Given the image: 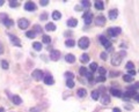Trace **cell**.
<instances>
[{"label":"cell","instance_id":"6da1fadb","mask_svg":"<svg viewBox=\"0 0 139 112\" xmlns=\"http://www.w3.org/2000/svg\"><path fill=\"white\" fill-rule=\"evenodd\" d=\"M89 44H91V40H89V38L88 37H81L80 39H79V42H78V45H79V47L80 49H82V50H86V49H88V46H89Z\"/></svg>","mask_w":139,"mask_h":112},{"label":"cell","instance_id":"7a4b0ae2","mask_svg":"<svg viewBox=\"0 0 139 112\" xmlns=\"http://www.w3.org/2000/svg\"><path fill=\"white\" fill-rule=\"evenodd\" d=\"M122 62V55L119 53H115L111 58V65L112 66H119Z\"/></svg>","mask_w":139,"mask_h":112},{"label":"cell","instance_id":"3957f363","mask_svg":"<svg viewBox=\"0 0 139 112\" xmlns=\"http://www.w3.org/2000/svg\"><path fill=\"white\" fill-rule=\"evenodd\" d=\"M107 33H108V35L111 36V37H116L117 35H119V34L122 33V29L119 27H117V28H109Z\"/></svg>","mask_w":139,"mask_h":112},{"label":"cell","instance_id":"277c9868","mask_svg":"<svg viewBox=\"0 0 139 112\" xmlns=\"http://www.w3.org/2000/svg\"><path fill=\"white\" fill-rule=\"evenodd\" d=\"M99 40H100V43H101L102 45H103L106 49H110V47H112L111 46V43H110V40L109 39H107V37H104L103 35H101V36H99Z\"/></svg>","mask_w":139,"mask_h":112},{"label":"cell","instance_id":"5b68a950","mask_svg":"<svg viewBox=\"0 0 139 112\" xmlns=\"http://www.w3.org/2000/svg\"><path fill=\"white\" fill-rule=\"evenodd\" d=\"M31 76H33L36 81H41V80L44 77V73L42 72L41 69H35L33 72V74H31Z\"/></svg>","mask_w":139,"mask_h":112},{"label":"cell","instance_id":"8992f818","mask_svg":"<svg viewBox=\"0 0 139 112\" xmlns=\"http://www.w3.org/2000/svg\"><path fill=\"white\" fill-rule=\"evenodd\" d=\"M60 58V51L58 50H51L50 51V59L52 61H57Z\"/></svg>","mask_w":139,"mask_h":112},{"label":"cell","instance_id":"52a82bcc","mask_svg":"<svg viewBox=\"0 0 139 112\" xmlns=\"http://www.w3.org/2000/svg\"><path fill=\"white\" fill-rule=\"evenodd\" d=\"M18 25L20 29H27V28L29 27V21H28L27 19H20V20L18 21Z\"/></svg>","mask_w":139,"mask_h":112},{"label":"cell","instance_id":"ba28073f","mask_svg":"<svg viewBox=\"0 0 139 112\" xmlns=\"http://www.w3.org/2000/svg\"><path fill=\"white\" fill-rule=\"evenodd\" d=\"M95 23H96L97 27H103V25L106 24V18H104L103 15H99V16H96Z\"/></svg>","mask_w":139,"mask_h":112},{"label":"cell","instance_id":"9c48e42d","mask_svg":"<svg viewBox=\"0 0 139 112\" xmlns=\"http://www.w3.org/2000/svg\"><path fill=\"white\" fill-rule=\"evenodd\" d=\"M82 19H83V22L86 23V24H89V23H92V21H93V14H92L91 12H87L83 14Z\"/></svg>","mask_w":139,"mask_h":112},{"label":"cell","instance_id":"30bf717a","mask_svg":"<svg viewBox=\"0 0 139 112\" xmlns=\"http://www.w3.org/2000/svg\"><path fill=\"white\" fill-rule=\"evenodd\" d=\"M24 9L27 10V12H33V10H36V5L34 3H31V1H27V3L24 4Z\"/></svg>","mask_w":139,"mask_h":112},{"label":"cell","instance_id":"8fae6325","mask_svg":"<svg viewBox=\"0 0 139 112\" xmlns=\"http://www.w3.org/2000/svg\"><path fill=\"white\" fill-rule=\"evenodd\" d=\"M9 38H10V42H12V44H14L15 46H19L20 47L21 46V43H20V39H19L16 36H14V35H12V34H9Z\"/></svg>","mask_w":139,"mask_h":112},{"label":"cell","instance_id":"7c38bea8","mask_svg":"<svg viewBox=\"0 0 139 112\" xmlns=\"http://www.w3.org/2000/svg\"><path fill=\"white\" fill-rule=\"evenodd\" d=\"M124 95H125V98H136L138 96L136 90H128V91H125Z\"/></svg>","mask_w":139,"mask_h":112},{"label":"cell","instance_id":"4fadbf2b","mask_svg":"<svg viewBox=\"0 0 139 112\" xmlns=\"http://www.w3.org/2000/svg\"><path fill=\"white\" fill-rule=\"evenodd\" d=\"M43 80H44V83L45 85H48V86H51V85H53L55 83V80H53V77L51 76V75H45V76L43 77Z\"/></svg>","mask_w":139,"mask_h":112},{"label":"cell","instance_id":"5bb4252c","mask_svg":"<svg viewBox=\"0 0 139 112\" xmlns=\"http://www.w3.org/2000/svg\"><path fill=\"white\" fill-rule=\"evenodd\" d=\"M66 24H67L70 28H74V27H77V25H78V20H77V19H74V18L68 19Z\"/></svg>","mask_w":139,"mask_h":112},{"label":"cell","instance_id":"9a60e30c","mask_svg":"<svg viewBox=\"0 0 139 112\" xmlns=\"http://www.w3.org/2000/svg\"><path fill=\"white\" fill-rule=\"evenodd\" d=\"M65 60H66V62H68V64H74V62H75V57H74V54L68 53V54L65 55Z\"/></svg>","mask_w":139,"mask_h":112},{"label":"cell","instance_id":"2e32d148","mask_svg":"<svg viewBox=\"0 0 139 112\" xmlns=\"http://www.w3.org/2000/svg\"><path fill=\"white\" fill-rule=\"evenodd\" d=\"M117 16H118V10L117 9H111L109 12V19L110 20H116Z\"/></svg>","mask_w":139,"mask_h":112},{"label":"cell","instance_id":"e0dca14e","mask_svg":"<svg viewBox=\"0 0 139 112\" xmlns=\"http://www.w3.org/2000/svg\"><path fill=\"white\" fill-rule=\"evenodd\" d=\"M110 94L111 95H114L115 97H122V92H121V90H118V89H115V88H110Z\"/></svg>","mask_w":139,"mask_h":112},{"label":"cell","instance_id":"ac0fdd59","mask_svg":"<svg viewBox=\"0 0 139 112\" xmlns=\"http://www.w3.org/2000/svg\"><path fill=\"white\" fill-rule=\"evenodd\" d=\"M12 101L15 105H20L21 103H22V100H21V97L19 96V95H14V96H12Z\"/></svg>","mask_w":139,"mask_h":112},{"label":"cell","instance_id":"d6986e66","mask_svg":"<svg viewBox=\"0 0 139 112\" xmlns=\"http://www.w3.org/2000/svg\"><path fill=\"white\" fill-rule=\"evenodd\" d=\"M94 6H95L96 9H99V10H103L104 9V3L103 1H95V4H94Z\"/></svg>","mask_w":139,"mask_h":112},{"label":"cell","instance_id":"ffe728a7","mask_svg":"<svg viewBox=\"0 0 139 112\" xmlns=\"http://www.w3.org/2000/svg\"><path fill=\"white\" fill-rule=\"evenodd\" d=\"M77 95H78V97L83 98V97H85V96L87 95L86 89H83V88H80V89H78V91H77Z\"/></svg>","mask_w":139,"mask_h":112},{"label":"cell","instance_id":"44dd1931","mask_svg":"<svg viewBox=\"0 0 139 112\" xmlns=\"http://www.w3.org/2000/svg\"><path fill=\"white\" fill-rule=\"evenodd\" d=\"M52 19H53L55 21L60 20V19H61V13L58 12V10H55V12L52 13Z\"/></svg>","mask_w":139,"mask_h":112},{"label":"cell","instance_id":"7402d4cb","mask_svg":"<svg viewBox=\"0 0 139 112\" xmlns=\"http://www.w3.org/2000/svg\"><path fill=\"white\" fill-rule=\"evenodd\" d=\"M45 30H46V31H55V30H56V25H55V23H51V22L46 23V25H45Z\"/></svg>","mask_w":139,"mask_h":112},{"label":"cell","instance_id":"603a6c76","mask_svg":"<svg viewBox=\"0 0 139 112\" xmlns=\"http://www.w3.org/2000/svg\"><path fill=\"white\" fill-rule=\"evenodd\" d=\"M101 103L103 105H107V104L110 103V97H109V95H107V94L103 95V97H102V100H101Z\"/></svg>","mask_w":139,"mask_h":112},{"label":"cell","instance_id":"cb8c5ba5","mask_svg":"<svg viewBox=\"0 0 139 112\" xmlns=\"http://www.w3.org/2000/svg\"><path fill=\"white\" fill-rule=\"evenodd\" d=\"M92 98H93L94 101H97L100 98V91L99 90H93L92 91Z\"/></svg>","mask_w":139,"mask_h":112},{"label":"cell","instance_id":"d4e9b609","mask_svg":"<svg viewBox=\"0 0 139 112\" xmlns=\"http://www.w3.org/2000/svg\"><path fill=\"white\" fill-rule=\"evenodd\" d=\"M89 59H91V58H89V55L87 54V53H83V54L81 55V58H80V61L83 62V64H86V62L89 61Z\"/></svg>","mask_w":139,"mask_h":112},{"label":"cell","instance_id":"484cf974","mask_svg":"<svg viewBox=\"0 0 139 112\" xmlns=\"http://www.w3.org/2000/svg\"><path fill=\"white\" fill-rule=\"evenodd\" d=\"M3 23L6 25V27H8V28H9V27H12V25L14 24V21H13V20H10V19H8V18H7L5 21H3Z\"/></svg>","mask_w":139,"mask_h":112},{"label":"cell","instance_id":"4316f807","mask_svg":"<svg viewBox=\"0 0 139 112\" xmlns=\"http://www.w3.org/2000/svg\"><path fill=\"white\" fill-rule=\"evenodd\" d=\"M33 49H34V50H36V51H41V50H42V44L38 43V42L33 43Z\"/></svg>","mask_w":139,"mask_h":112},{"label":"cell","instance_id":"83f0119b","mask_svg":"<svg viewBox=\"0 0 139 112\" xmlns=\"http://www.w3.org/2000/svg\"><path fill=\"white\" fill-rule=\"evenodd\" d=\"M42 42H43L44 44H50L51 43V37H49L48 35H44L43 37H42Z\"/></svg>","mask_w":139,"mask_h":112},{"label":"cell","instance_id":"f1b7e54d","mask_svg":"<svg viewBox=\"0 0 139 112\" xmlns=\"http://www.w3.org/2000/svg\"><path fill=\"white\" fill-rule=\"evenodd\" d=\"M33 31L35 34H38V33H42V27L41 25H38V24H35L33 27Z\"/></svg>","mask_w":139,"mask_h":112},{"label":"cell","instance_id":"f546056e","mask_svg":"<svg viewBox=\"0 0 139 112\" xmlns=\"http://www.w3.org/2000/svg\"><path fill=\"white\" fill-rule=\"evenodd\" d=\"M74 44H75V43H74V40L73 39H66L65 40V45L67 47H72V46H74Z\"/></svg>","mask_w":139,"mask_h":112},{"label":"cell","instance_id":"4dcf8cb0","mask_svg":"<svg viewBox=\"0 0 139 112\" xmlns=\"http://www.w3.org/2000/svg\"><path fill=\"white\" fill-rule=\"evenodd\" d=\"M123 80L125 81V82H132V81H133V77L130 76L129 74H125V75L123 76Z\"/></svg>","mask_w":139,"mask_h":112},{"label":"cell","instance_id":"1f68e13d","mask_svg":"<svg viewBox=\"0 0 139 112\" xmlns=\"http://www.w3.org/2000/svg\"><path fill=\"white\" fill-rule=\"evenodd\" d=\"M80 4H81V6L85 7V8H89V7H91V3L87 1V0H82V1H80Z\"/></svg>","mask_w":139,"mask_h":112},{"label":"cell","instance_id":"d6a6232c","mask_svg":"<svg viewBox=\"0 0 139 112\" xmlns=\"http://www.w3.org/2000/svg\"><path fill=\"white\" fill-rule=\"evenodd\" d=\"M26 36H27L28 38H31V39H33V38H35L36 34L34 33L33 30H30V31H27V33H26Z\"/></svg>","mask_w":139,"mask_h":112},{"label":"cell","instance_id":"836d02e7","mask_svg":"<svg viewBox=\"0 0 139 112\" xmlns=\"http://www.w3.org/2000/svg\"><path fill=\"white\" fill-rule=\"evenodd\" d=\"M19 5H20V3H19L18 0H10V1H9V6L12 8L13 7H18Z\"/></svg>","mask_w":139,"mask_h":112},{"label":"cell","instance_id":"e575fe53","mask_svg":"<svg viewBox=\"0 0 139 112\" xmlns=\"http://www.w3.org/2000/svg\"><path fill=\"white\" fill-rule=\"evenodd\" d=\"M79 73H80V75H82V76H86V74L88 73V71H87L86 67H81L80 69H79Z\"/></svg>","mask_w":139,"mask_h":112},{"label":"cell","instance_id":"d590c367","mask_svg":"<svg viewBox=\"0 0 139 112\" xmlns=\"http://www.w3.org/2000/svg\"><path fill=\"white\" fill-rule=\"evenodd\" d=\"M1 67H3L4 69H8V68H9L8 61H6V60H1Z\"/></svg>","mask_w":139,"mask_h":112},{"label":"cell","instance_id":"8d00e7d4","mask_svg":"<svg viewBox=\"0 0 139 112\" xmlns=\"http://www.w3.org/2000/svg\"><path fill=\"white\" fill-rule=\"evenodd\" d=\"M65 77L67 80H73V77H74V74L72 72H66L65 73Z\"/></svg>","mask_w":139,"mask_h":112},{"label":"cell","instance_id":"74e56055","mask_svg":"<svg viewBox=\"0 0 139 112\" xmlns=\"http://www.w3.org/2000/svg\"><path fill=\"white\" fill-rule=\"evenodd\" d=\"M89 67H91L92 72H95V71H97V67H99V66H97V64H96V62H92Z\"/></svg>","mask_w":139,"mask_h":112},{"label":"cell","instance_id":"f35d334b","mask_svg":"<svg viewBox=\"0 0 139 112\" xmlns=\"http://www.w3.org/2000/svg\"><path fill=\"white\" fill-rule=\"evenodd\" d=\"M125 67H127V69H129V71H132L134 68V65H133V62L132 61H129V62H127V66H125Z\"/></svg>","mask_w":139,"mask_h":112},{"label":"cell","instance_id":"ab89813d","mask_svg":"<svg viewBox=\"0 0 139 112\" xmlns=\"http://www.w3.org/2000/svg\"><path fill=\"white\" fill-rule=\"evenodd\" d=\"M97 72H99L102 76H104V74L107 73V71H106V68L104 67H97Z\"/></svg>","mask_w":139,"mask_h":112},{"label":"cell","instance_id":"60d3db41","mask_svg":"<svg viewBox=\"0 0 139 112\" xmlns=\"http://www.w3.org/2000/svg\"><path fill=\"white\" fill-rule=\"evenodd\" d=\"M66 86H67V88H73L74 87L73 80H67V81H66Z\"/></svg>","mask_w":139,"mask_h":112},{"label":"cell","instance_id":"b9f144b4","mask_svg":"<svg viewBox=\"0 0 139 112\" xmlns=\"http://www.w3.org/2000/svg\"><path fill=\"white\" fill-rule=\"evenodd\" d=\"M136 89H139V82H136L134 86H132V87L129 88V90H136Z\"/></svg>","mask_w":139,"mask_h":112},{"label":"cell","instance_id":"7bdbcfd3","mask_svg":"<svg viewBox=\"0 0 139 112\" xmlns=\"http://www.w3.org/2000/svg\"><path fill=\"white\" fill-rule=\"evenodd\" d=\"M7 19V14L5 13H0V21H5Z\"/></svg>","mask_w":139,"mask_h":112},{"label":"cell","instance_id":"ee69618b","mask_svg":"<svg viewBox=\"0 0 139 112\" xmlns=\"http://www.w3.org/2000/svg\"><path fill=\"white\" fill-rule=\"evenodd\" d=\"M96 81H97V82H103V81H106V76L100 75L99 77H96Z\"/></svg>","mask_w":139,"mask_h":112},{"label":"cell","instance_id":"f6af8a7d","mask_svg":"<svg viewBox=\"0 0 139 112\" xmlns=\"http://www.w3.org/2000/svg\"><path fill=\"white\" fill-rule=\"evenodd\" d=\"M100 57H101L102 60H107V58H108V53H107V52H102L101 54H100Z\"/></svg>","mask_w":139,"mask_h":112},{"label":"cell","instance_id":"bcb514c9","mask_svg":"<svg viewBox=\"0 0 139 112\" xmlns=\"http://www.w3.org/2000/svg\"><path fill=\"white\" fill-rule=\"evenodd\" d=\"M40 19L42 21H46V19H48V14H46V13H43V14L40 16Z\"/></svg>","mask_w":139,"mask_h":112},{"label":"cell","instance_id":"7dc6e473","mask_svg":"<svg viewBox=\"0 0 139 112\" xmlns=\"http://www.w3.org/2000/svg\"><path fill=\"white\" fill-rule=\"evenodd\" d=\"M40 4H41V6H48L49 0H41Z\"/></svg>","mask_w":139,"mask_h":112},{"label":"cell","instance_id":"c3c4849f","mask_svg":"<svg viewBox=\"0 0 139 112\" xmlns=\"http://www.w3.org/2000/svg\"><path fill=\"white\" fill-rule=\"evenodd\" d=\"M30 112H42V111H41L40 107H31V109H30Z\"/></svg>","mask_w":139,"mask_h":112},{"label":"cell","instance_id":"681fc988","mask_svg":"<svg viewBox=\"0 0 139 112\" xmlns=\"http://www.w3.org/2000/svg\"><path fill=\"white\" fill-rule=\"evenodd\" d=\"M86 77L89 80V81H92V80H93V74H92V73H87V74H86Z\"/></svg>","mask_w":139,"mask_h":112},{"label":"cell","instance_id":"f907efd6","mask_svg":"<svg viewBox=\"0 0 139 112\" xmlns=\"http://www.w3.org/2000/svg\"><path fill=\"white\" fill-rule=\"evenodd\" d=\"M129 75H130V76H132V77H133V75H136V71H134V69L129 71Z\"/></svg>","mask_w":139,"mask_h":112},{"label":"cell","instance_id":"816d5d0a","mask_svg":"<svg viewBox=\"0 0 139 112\" xmlns=\"http://www.w3.org/2000/svg\"><path fill=\"white\" fill-rule=\"evenodd\" d=\"M3 53H4V46L1 44V42H0V54H3Z\"/></svg>","mask_w":139,"mask_h":112},{"label":"cell","instance_id":"f5cc1de1","mask_svg":"<svg viewBox=\"0 0 139 112\" xmlns=\"http://www.w3.org/2000/svg\"><path fill=\"white\" fill-rule=\"evenodd\" d=\"M118 74H119L118 72H116V73H115V72H110V76L111 77H115V75H118Z\"/></svg>","mask_w":139,"mask_h":112},{"label":"cell","instance_id":"db71d44e","mask_svg":"<svg viewBox=\"0 0 139 112\" xmlns=\"http://www.w3.org/2000/svg\"><path fill=\"white\" fill-rule=\"evenodd\" d=\"M112 112H122V111L119 107H114V109H112Z\"/></svg>","mask_w":139,"mask_h":112},{"label":"cell","instance_id":"11a10c76","mask_svg":"<svg viewBox=\"0 0 139 112\" xmlns=\"http://www.w3.org/2000/svg\"><path fill=\"white\" fill-rule=\"evenodd\" d=\"M4 3H5L4 0H0V6H3V5H4Z\"/></svg>","mask_w":139,"mask_h":112},{"label":"cell","instance_id":"9f6ffc18","mask_svg":"<svg viewBox=\"0 0 139 112\" xmlns=\"http://www.w3.org/2000/svg\"><path fill=\"white\" fill-rule=\"evenodd\" d=\"M0 112H5V110H4L3 107H0Z\"/></svg>","mask_w":139,"mask_h":112},{"label":"cell","instance_id":"6f0895ef","mask_svg":"<svg viewBox=\"0 0 139 112\" xmlns=\"http://www.w3.org/2000/svg\"><path fill=\"white\" fill-rule=\"evenodd\" d=\"M136 100H137V101H138V102H139V96H137V97H136Z\"/></svg>","mask_w":139,"mask_h":112}]
</instances>
